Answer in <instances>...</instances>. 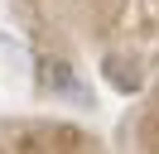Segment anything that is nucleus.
Masks as SVG:
<instances>
[{
	"instance_id": "f257e3e1",
	"label": "nucleus",
	"mask_w": 159,
	"mask_h": 154,
	"mask_svg": "<svg viewBox=\"0 0 159 154\" xmlns=\"http://www.w3.org/2000/svg\"><path fill=\"white\" fill-rule=\"evenodd\" d=\"M106 77L120 87V92H140V72H135V63H125V58H106Z\"/></svg>"
}]
</instances>
